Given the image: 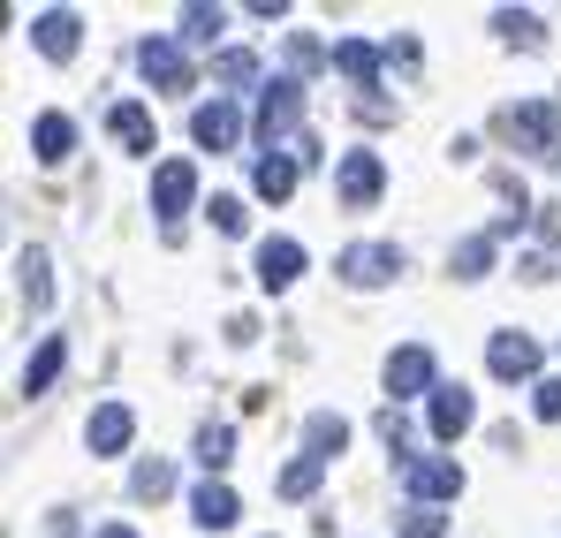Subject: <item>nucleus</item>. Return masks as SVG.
Wrapping results in <instances>:
<instances>
[{
    "instance_id": "f257e3e1",
    "label": "nucleus",
    "mask_w": 561,
    "mask_h": 538,
    "mask_svg": "<svg viewBox=\"0 0 561 538\" xmlns=\"http://www.w3.org/2000/svg\"><path fill=\"white\" fill-rule=\"evenodd\" d=\"M493 129H501L508 145H524L531 160H554V152H561V106H539V99L501 106V114H493Z\"/></svg>"
},
{
    "instance_id": "f03ea898",
    "label": "nucleus",
    "mask_w": 561,
    "mask_h": 538,
    "mask_svg": "<svg viewBox=\"0 0 561 538\" xmlns=\"http://www.w3.org/2000/svg\"><path fill=\"white\" fill-rule=\"evenodd\" d=\"M402 485L417 493V508L425 501H456L463 493V462H448V455H402Z\"/></svg>"
},
{
    "instance_id": "7ed1b4c3",
    "label": "nucleus",
    "mask_w": 561,
    "mask_h": 538,
    "mask_svg": "<svg viewBox=\"0 0 561 538\" xmlns=\"http://www.w3.org/2000/svg\"><path fill=\"white\" fill-rule=\"evenodd\" d=\"M190 197H197V168H190V160H160V168H152V213L168 220V236L183 228Z\"/></svg>"
},
{
    "instance_id": "20e7f679",
    "label": "nucleus",
    "mask_w": 561,
    "mask_h": 538,
    "mask_svg": "<svg viewBox=\"0 0 561 538\" xmlns=\"http://www.w3.org/2000/svg\"><path fill=\"white\" fill-rule=\"evenodd\" d=\"M379 190H387V168H379V152H350L342 168H334V197L350 205V213H365V205H379Z\"/></svg>"
},
{
    "instance_id": "39448f33",
    "label": "nucleus",
    "mask_w": 561,
    "mask_h": 538,
    "mask_svg": "<svg viewBox=\"0 0 561 538\" xmlns=\"http://www.w3.org/2000/svg\"><path fill=\"white\" fill-rule=\"evenodd\" d=\"M387 394H394V402H410V394H440V379H433V350H425V342H402V350L387 357Z\"/></svg>"
},
{
    "instance_id": "423d86ee",
    "label": "nucleus",
    "mask_w": 561,
    "mask_h": 538,
    "mask_svg": "<svg viewBox=\"0 0 561 538\" xmlns=\"http://www.w3.org/2000/svg\"><path fill=\"white\" fill-rule=\"evenodd\" d=\"M296 122H304V84H266V99H259V137L266 145H280V137H296Z\"/></svg>"
},
{
    "instance_id": "0eeeda50",
    "label": "nucleus",
    "mask_w": 561,
    "mask_h": 538,
    "mask_svg": "<svg viewBox=\"0 0 561 538\" xmlns=\"http://www.w3.org/2000/svg\"><path fill=\"white\" fill-rule=\"evenodd\" d=\"M394 266H402L394 243H350V251L334 259V273H342L350 288H379V281H394Z\"/></svg>"
},
{
    "instance_id": "6e6552de",
    "label": "nucleus",
    "mask_w": 561,
    "mask_h": 538,
    "mask_svg": "<svg viewBox=\"0 0 561 538\" xmlns=\"http://www.w3.org/2000/svg\"><path fill=\"white\" fill-rule=\"evenodd\" d=\"M137 69L152 77V91H190V84H197L175 38H145V46H137Z\"/></svg>"
},
{
    "instance_id": "1a4fd4ad",
    "label": "nucleus",
    "mask_w": 561,
    "mask_h": 538,
    "mask_svg": "<svg viewBox=\"0 0 561 538\" xmlns=\"http://www.w3.org/2000/svg\"><path fill=\"white\" fill-rule=\"evenodd\" d=\"M31 38H38L46 61H69V54L84 46V15H77V8H46V15L31 23Z\"/></svg>"
},
{
    "instance_id": "9d476101",
    "label": "nucleus",
    "mask_w": 561,
    "mask_h": 538,
    "mask_svg": "<svg viewBox=\"0 0 561 538\" xmlns=\"http://www.w3.org/2000/svg\"><path fill=\"white\" fill-rule=\"evenodd\" d=\"M485 371H493V379H531V371H539V342H531V334H493V342H485ZM531 387H539V379H531Z\"/></svg>"
},
{
    "instance_id": "9b49d317",
    "label": "nucleus",
    "mask_w": 561,
    "mask_h": 538,
    "mask_svg": "<svg viewBox=\"0 0 561 538\" xmlns=\"http://www.w3.org/2000/svg\"><path fill=\"white\" fill-rule=\"evenodd\" d=\"M425 425H433V440H463L470 425H478L470 387H440V394H433V410H425Z\"/></svg>"
},
{
    "instance_id": "f8f14e48",
    "label": "nucleus",
    "mask_w": 561,
    "mask_h": 538,
    "mask_svg": "<svg viewBox=\"0 0 561 538\" xmlns=\"http://www.w3.org/2000/svg\"><path fill=\"white\" fill-rule=\"evenodd\" d=\"M190 137H197V145H213V152H236L243 114H236L228 99H213V106H197V114H190Z\"/></svg>"
},
{
    "instance_id": "ddd939ff",
    "label": "nucleus",
    "mask_w": 561,
    "mask_h": 538,
    "mask_svg": "<svg viewBox=\"0 0 561 538\" xmlns=\"http://www.w3.org/2000/svg\"><path fill=\"white\" fill-rule=\"evenodd\" d=\"M236 516H243V501H236L220 478H205V485L190 493V524H197V531H228Z\"/></svg>"
},
{
    "instance_id": "4468645a",
    "label": "nucleus",
    "mask_w": 561,
    "mask_h": 538,
    "mask_svg": "<svg viewBox=\"0 0 561 538\" xmlns=\"http://www.w3.org/2000/svg\"><path fill=\"white\" fill-rule=\"evenodd\" d=\"M129 433H137V417H129L122 402H99L92 425H84V448H92V455H122V448H129Z\"/></svg>"
},
{
    "instance_id": "2eb2a0df",
    "label": "nucleus",
    "mask_w": 561,
    "mask_h": 538,
    "mask_svg": "<svg viewBox=\"0 0 561 538\" xmlns=\"http://www.w3.org/2000/svg\"><path fill=\"white\" fill-rule=\"evenodd\" d=\"M31 152H38V168H61V160L77 152V122H69V114H38V122H31Z\"/></svg>"
},
{
    "instance_id": "dca6fc26",
    "label": "nucleus",
    "mask_w": 561,
    "mask_h": 538,
    "mask_svg": "<svg viewBox=\"0 0 561 538\" xmlns=\"http://www.w3.org/2000/svg\"><path fill=\"white\" fill-rule=\"evenodd\" d=\"M106 129L122 137V152H152V145H160V129H152V106H137V99H122V106L106 114Z\"/></svg>"
},
{
    "instance_id": "f3484780",
    "label": "nucleus",
    "mask_w": 561,
    "mask_h": 538,
    "mask_svg": "<svg viewBox=\"0 0 561 538\" xmlns=\"http://www.w3.org/2000/svg\"><path fill=\"white\" fill-rule=\"evenodd\" d=\"M296 273H304V243H259V288H296Z\"/></svg>"
},
{
    "instance_id": "a211bd4d",
    "label": "nucleus",
    "mask_w": 561,
    "mask_h": 538,
    "mask_svg": "<svg viewBox=\"0 0 561 538\" xmlns=\"http://www.w3.org/2000/svg\"><path fill=\"white\" fill-rule=\"evenodd\" d=\"M379 61H387V46H365V38H334V69L342 77H357V84H373Z\"/></svg>"
},
{
    "instance_id": "6ab92c4d",
    "label": "nucleus",
    "mask_w": 561,
    "mask_h": 538,
    "mask_svg": "<svg viewBox=\"0 0 561 538\" xmlns=\"http://www.w3.org/2000/svg\"><path fill=\"white\" fill-rule=\"evenodd\" d=\"M15 288H23V304H31V311H46V304H54V273H46V251H23V259H15Z\"/></svg>"
},
{
    "instance_id": "aec40b11",
    "label": "nucleus",
    "mask_w": 561,
    "mask_h": 538,
    "mask_svg": "<svg viewBox=\"0 0 561 538\" xmlns=\"http://www.w3.org/2000/svg\"><path fill=\"white\" fill-rule=\"evenodd\" d=\"M61 357H69V342H61V334H46V342H38V357L23 364V394H46V387L61 379Z\"/></svg>"
},
{
    "instance_id": "412c9836",
    "label": "nucleus",
    "mask_w": 561,
    "mask_h": 538,
    "mask_svg": "<svg viewBox=\"0 0 561 538\" xmlns=\"http://www.w3.org/2000/svg\"><path fill=\"white\" fill-rule=\"evenodd\" d=\"M493 31H501L508 46H524V54H539V46H547V31H539V15H531V8H501V15H493Z\"/></svg>"
},
{
    "instance_id": "4be33fe9",
    "label": "nucleus",
    "mask_w": 561,
    "mask_h": 538,
    "mask_svg": "<svg viewBox=\"0 0 561 538\" xmlns=\"http://www.w3.org/2000/svg\"><path fill=\"white\" fill-rule=\"evenodd\" d=\"M342 440H350V425H342V417H327V410L304 425V455H319V462H334V455H342Z\"/></svg>"
},
{
    "instance_id": "5701e85b",
    "label": "nucleus",
    "mask_w": 561,
    "mask_h": 538,
    "mask_svg": "<svg viewBox=\"0 0 561 538\" xmlns=\"http://www.w3.org/2000/svg\"><path fill=\"white\" fill-rule=\"evenodd\" d=\"M251 190H259V197H288V190H296V160H288V152H266V160H259V175H251Z\"/></svg>"
},
{
    "instance_id": "b1692460",
    "label": "nucleus",
    "mask_w": 561,
    "mask_h": 538,
    "mask_svg": "<svg viewBox=\"0 0 561 538\" xmlns=\"http://www.w3.org/2000/svg\"><path fill=\"white\" fill-rule=\"evenodd\" d=\"M220 23H228V15H220V8H205V0L183 8V46H213V38H220Z\"/></svg>"
},
{
    "instance_id": "393cba45",
    "label": "nucleus",
    "mask_w": 561,
    "mask_h": 538,
    "mask_svg": "<svg viewBox=\"0 0 561 538\" xmlns=\"http://www.w3.org/2000/svg\"><path fill=\"white\" fill-rule=\"evenodd\" d=\"M197 462H205V470H228V462H236V433H228V425H205V433H197Z\"/></svg>"
},
{
    "instance_id": "a878e982",
    "label": "nucleus",
    "mask_w": 561,
    "mask_h": 538,
    "mask_svg": "<svg viewBox=\"0 0 561 538\" xmlns=\"http://www.w3.org/2000/svg\"><path fill=\"white\" fill-rule=\"evenodd\" d=\"M319 470H327V462H319V455H296V462H288V470H280V493H288V501H304V493H311V485H319Z\"/></svg>"
},
{
    "instance_id": "bb28decb",
    "label": "nucleus",
    "mask_w": 561,
    "mask_h": 538,
    "mask_svg": "<svg viewBox=\"0 0 561 538\" xmlns=\"http://www.w3.org/2000/svg\"><path fill=\"white\" fill-rule=\"evenodd\" d=\"M129 493H137V501H160V493H175V470H168V462H137Z\"/></svg>"
},
{
    "instance_id": "cd10ccee",
    "label": "nucleus",
    "mask_w": 561,
    "mask_h": 538,
    "mask_svg": "<svg viewBox=\"0 0 561 538\" xmlns=\"http://www.w3.org/2000/svg\"><path fill=\"white\" fill-rule=\"evenodd\" d=\"M456 273H463V281H485V273H493V236H470L463 251H456Z\"/></svg>"
},
{
    "instance_id": "c85d7f7f",
    "label": "nucleus",
    "mask_w": 561,
    "mask_h": 538,
    "mask_svg": "<svg viewBox=\"0 0 561 538\" xmlns=\"http://www.w3.org/2000/svg\"><path fill=\"white\" fill-rule=\"evenodd\" d=\"M394 531H402V538H448V516H440V508H402Z\"/></svg>"
},
{
    "instance_id": "c756f323",
    "label": "nucleus",
    "mask_w": 561,
    "mask_h": 538,
    "mask_svg": "<svg viewBox=\"0 0 561 538\" xmlns=\"http://www.w3.org/2000/svg\"><path fill=\"white\" fill-rule=\"evenodd\" d=\"M213 228H220V236H243V228H251V205H243V197H213Z\"/></svg>"
},
{
    "instance_id": "7c9ffc66",
    "label": "nucleus",
    "mask_w": 561,
    "mask_h": 538,
    "mask_svg": "<svg viewBox=\"0 0 561 538\" xmlns=\"http://www.w3.org/2000/svg\"><path fill=\"white\" fill-rule=\"evenodd\" d=\"M288 61H296V69H327L334 46H319V38H288Z\"/></svg>"
},
{
    "instance_id": "2f4dec72",
    "label": "nucleus",
    "mask_w": 561,
    "mask_h": 538,
    "mask_svg": "<svg viewBox=\"0 0 561 538\" xmlns=\"http://www.w3.org/2000/svg\"><path fill=\"white\" fill-rule=\"evenodd\" d=\"M531 410H539L547 425H561V379H539V394H531Z\"/></svg>"
},
{
    "instance_id": "473e14b6",
    "label": "nucleus",
    "mask_w": 561,
    "mask_h": 538,
    "mask_svg": "<svg viewBox=\"0 0 561 538\" xmlns=\"http://www.w3.org/2000/svg\"><path fill=\"white\" fill-rule=\"evenodd\" d=\"M251 77H259L251 54H220V84H251Z\"/></svg>"
},
{
    "instance_id": "72a5a7b5",
    "label": "nucleus",
    "mask_w": 561,
    "mask_h": 538,
    "mask_svg": "<svg viewBox=\"0 0 561 538\" xmlns=\"http://www.w3.org/2000/svg\"><path fill=\"white\" fill-rule=\"evenodd\" d=\"M99 538H137V531H129V524H106V531H99Z\"/></svg>"
}]
</instances>
